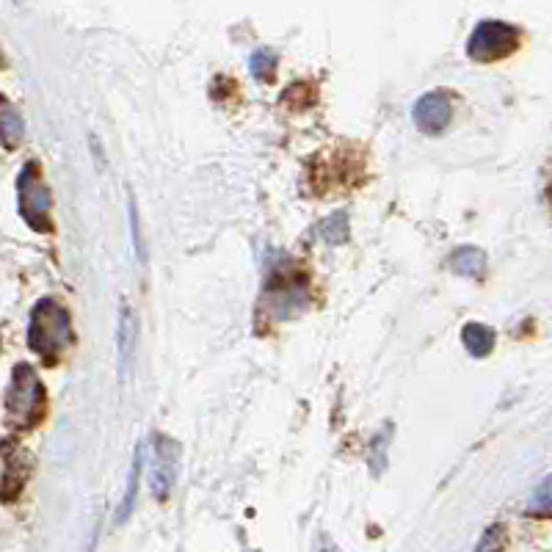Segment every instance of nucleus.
Masks as SVG:
<instances>
[{"mask_svg":"<svg viewBox=\"0 0 552 552\" xmlns=\"http://www.w3.org/2000/svg\"><path fill=\"white\" fill-rule=\"evenodd\" d=\"M23 464V450L14 448L12 442H6V448H3V500L6 503H12L14 495L23 489L25 475H28V467H23Z\"/></svg>","mask_w":552,"mask_h":552,"instance_id":"nucleus-8","label":"nucleus"},{"mask_svg":"<svg viewBox=\"0 0 552 552\" xmlns=\"http://www.w3.org/2000/svg\"><path fill=\"white\" fill-rule=\"evenodd\" d=\"M461 343L472 357H489L495 351V329L486 326V323H467L461 329Z\"/></svg>","mask_w":552,"mask_h":552,"instance_id":"nucleus-10","label":"nucleus"},{"mask_svg":"<svg viewBox=\"0 0 552 552\" xmlns=\"http://www.w3.org/2000/svg\"><path fill=\"white\" fill-rule=\"evenodd\" d=\"M141 467H144V445H136V453H133V461H130V472H127L125 495H122V503H119V511H116V522H119V525L133 514V506H136L138 495V481H141Z\"/></svg>","mask_w":552,"mask_h":552,"instance_id":"nucleus-11","label":"nucleus"},{"mask_svg":"<svg viewBox=\"0 0 552 552\" xmlns=\"http://www.w3.org/2000/svg\"><path fill=\"white\" fill-rule=\"evenodd\" d=\"M17 196H20V216L36 232H50V188L42 180L39 163L28 161L17 180Z\"/></svg>","mask_w":552,"mask_h":552,"instance_id":"nucleus-3","label":"nucleus"},{"mask_svg":"<svg viewBox=\"0 0 552 552\" xmlns=\"http://www.w3.org/2000/svg\"><path fill=\"white\" fill-rule=\"evenodd\" d=\"M249 69H252V75L257 78V81H271L276 72V53L274 50H265V47H260V50H254L252 58H249Z\"/></svg>","mask_w":552,"mask_h":552,"instance_id":"nucleus-13","label":"nucleus"},{"mask_svg":"<svg viewBox=\"0 0 552 552\" xmlns=\"http://www.w3.org/2000/svg\"><path fill=\"white\" fill-rule=\"evenodd\" d=\"M414 125L420 127L428 136H439L445 127L450 125V116H453V108H450V97L445 92H428L423 94L417 103H414Z\"/></svg>","mask_w":552,"mask_h":552,"instance_id":"nucleus-6","label":"nucleus"},{"mask_svg":"<svg viewBox=\"0 0 552 552\" xmlns=\"http://www.w3.org/2000/svg\"><path fill=\"white\" fill-rule=\"evenodd\" d=\"M127 213H130V238H133V249H136L138 263H147V243H144V235H141V219H138V202L136 196H130L127 202Z\"/></svg>","mask_w":552,"mask_h":552,"instance_id":"nucleus-14","label":"nucleus"},{"mask_svg":"<svg viewBox=\"0 0 552 552\" xmlns=\"http://www.w3.org/2000/svg\"><path fill=\"white\" fill-rule=\"evenodd\" d=\"M45 412V387L31 365H17L6 387V420L9 426L28 428Z\"/></svg>","mask_w":552,"mask_h":552,"instance_id":"nucleus-2","label":"nucleus"},{"mask_svg":"<svg viewBox=\"0 0 552 552\" xmlns=\"http://www.w3.org/2000/svg\"><path fill=\"white\" fill-rule=\"evenodd\" d=\"M448 265L453 274L467 276V279H481L486 274V252L478 246H461V249L450 254Z\"/></svg>","mask_w":552,"mask_h":552,"instance_id":"nucleus-9","label":"nucleus"},{"mask_svg":"<svg viewBox=\"0 0 552 552\" xmlns=\"http://www.w3.org/2000/svg\"><path fill=\"white\" fill-rule=\"evenodd\" d=\"M72 343L69 310L56 299H39L28 318V345L47 362L58 359Z\"/></svg>","mask_w":552,"mask_h":552,"instance_id":"nucleus-1","label":"nucleus"},{"mask_svg":"<svg viewBox=\"0 0 552 552\" xmlns=\"http://www.w3.org/2000/svg\"><path fill=\"white\" fill-rule=\"evenodd\" d=\"M177 461H180V445L166 434H152V459H150V489L152 497L166 500L172 495L177 481Z\"/></svg>","mask_w":552,"mask_h":552,"instance_id":"nucleus-5","label":"nucleus"},{"mask_svg":"<svg viewBox=\"0 0 552 552\" xmlns=\"http://www.w3.org/2000/svg\"><path fill=\"white\" fill-rule=\"evenodd\" d=\"M530 514H552V475L536 486V492L528 503Z\"/></svg>","mask_w":552,"mask_h":552,"instance_id":"nucleus-15","label":"nucleus"},{"mask_svg":"<svg viewBox=\"0 0 552 552\" xmlns=\"http://www.w3.org/2000/svg\"><path fill=\"white\" fill-rule=\"evenodd\" d=\"M0 133H3V144L14 150L20 141H23L25 125H23V116L14 111V105L3 97V111H0Z\"/></svg>","mask_w":552,"mask_h":552,"instance_id":"nucleus-12","label":"nucleus"},{"mask_svg":"<svg viewBox=\"0 0 552 552\" xmlns=\"http://www.w3.org/2000/svg\"><path fill=\"white\" fill-rule=\"evenodd\" d=\"M519 45V31L514 25L503 23V20H483L475 25V31L470 34L467 42V56L472 61H500V58L511 56Z\"/></svg>","mask_w":552,"mask_h":552,"instance_id":"nucleus-4","label":"nucleus"},{"mask_svg":"<svg viewBox=\"0 0 552 552\" xmlns=\"http://www.w3.org/2000/svg\"><path fill=\"white\" fill-rule=\"evenodd\" d=\"M116 351H119V373L122 379H127V370H130V357H133V348H136V312L130 310V304L122 301L119 307V323H116Z\"/></svg>","mask_w":552,"mask_h":552,"instance_id":"nucleus-7","label":"nucleus"},{"mask_svg":"<svg viewBox=\"0 0 552 552\" xmlns=\"http://www.w3.org/2000/svg\"><path fill=\"white\" fill-rule=\"evenodd\" d=\"M503 547H506V528L503 525H492L481 536L475 552H503Z\"/></svg>","mask_w":552,"mask_h":552,"instance_id":"nucleus-17","label":"nucleus"},{"mask_svg":"<svg viewBox=\"0 0 552 552\" xmlns=\"http://www.w3.org/2000/svg\"><path fill=\"white\" fill-rule=\"evenodd\" d=\"M345 219H348L345 213H334L332 219L323 221V227H321L323 238H326L329 243H345V241H348V221H345Z\"/></svg>","mask_w":552,"mask_h":552,"instance_id":"nucleus-16","label":"nucleus"}]
</instances>
